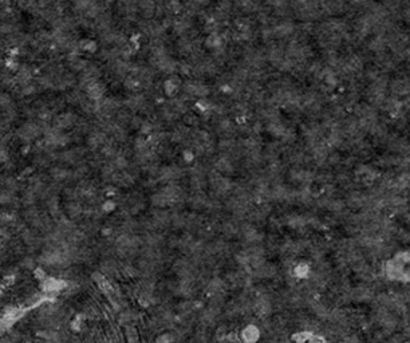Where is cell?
Returning <instances> with one entry per match:
<instances>
[{"mask_svg":"<svg viewBox=\"0 0 410 343\" xmlns=\"http://www.w3.org/2000/svg\"><path fill=\"white\" fill-rule=\"evenodd\" d=\"M39 126L36 125V124H32V122H27L19 130V136L23 139H34L39 136Z\"/></svg>","mask_w":410,"mask_h":343,"instance_id":"cell-1","label":"cell"},{"mask_svg":"<svg viewBox=\"0 0 410 343\" xmlns=\"http://www.w3.org/2000/svg\"><path fill=\"white\" fill-rule=\"evenodd\" d=\"M243 336H244V339H246L247 343H253L257 338H259V331H257L253 326H250V327L244 331Z\"/></svg>","mask_w":410,"mask_h":343,"instance_id":"cell-2","label":"cell"},{"mask_svg":"<svg viewBox=\"0 0 410 343\" xmlns=\"http://www.w3.org/2000/svg\"><path fill=\"white\" fill-rule=\"evenodd\" d=\"M73 121H74V118H73L71 114H63L58 118V125L61 128H67V126L71 125Z\"/></svg>","mask_w":410,"mask_h":343,"instance_id":"cell-3","label":"cell"},{"mask_svg":"<svg viewBox=\"0 0 410 343\" xmlns=\"http://www.w3.org/2000/svg\"><path fill=\"white\" fill-rule=\"evenodd\" d=\"M7 157H8L7 148H6V145H4L3 142H0V162L7 160Z\"/></svg>","mask_w":410,"mask_h":343,"instance_id":"cell-4","label":"cell"}]
</instances>
